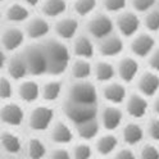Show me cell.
<instances>
[{
  "instance_id": "obj_1",
  "label": "cell",
  "mask_w": 159,
  "mask_h": 159,
  "mask_svg": "<svg viewBox=\"0 0 159 159\" xmlns=\"http://www.w3.org/2000/svg\"><path fill=\"white\" fill-rule=\"evenodd\" d=\"M40 43H41L46 59V66H48L46 75L53 77L63 75L68 69L69 63L72 61V54L69 48L63 41L55 37L54 39L46 37Z\"/></svg>"
},
{
  "instance_id": "obj_2",
  "label": "cell",
  "mask_w": 159,
  "mask_h": 159,
  "mask_svg": "<svg viewBox=\"0 0 159 159\" xmlns=\"http://www.w3.org/2000/svg\"><path fill=\"white\" fill-rule=\"evenodd\" d=\"M23 61L27 67V72L28 76L32 77H39V76H44L48 72V66H46V59L45 54L43 50L41 43H31L27 46H23L21 50Z\"/></svg>"
},
{
  "instance_id": "obj_3",
  "label": "cell",
  "mask_w": 159,
  "mask_h": 159,
  "mask_svg": "<svg viewBox=\"0 0 159 159\" xmlns=\"http://www.w3.org/2000/svg\"><path fill=\"white\" fill-rule=\"evenodd\" d=\"M85 30L93 40H100L114 32V22L111 14L104 11H95L86 18Z\"/></svg>"
},
{
  "instance_id": "obj_4",
  "label": "cell",
  "mask_w": 159,
  "mask_h": 159,
  "mask_svg": "<svg viewBox=\"0 0 159 159\" xmlns=\"http://www.w3.org/2000/svg\"><path fill=\"white\" fill-rule=\"evenodd\" d=\"M98 90L89 81H73V84L67 89L66 102L77 104H90L96 105L98 103Z\"/></svg>"
},
{
  "instance_id": "obj_5",
  "label": "cell",
  "mask_w": 159,
  "mask_h": 159,
  "mask_svg": "<svg viewBox=\"0 0 159 159\" xmlns=\"http://www.w3.org/2000/svg\"><path fill=\"white\" fill-rule=\"evenodd\" d=\"M114 30L123 39H131L139 31H141V16L132 9H123L113 18Z\"/></svg>"
},
{
  "instance_id": "obj_6",
  "label": "cell",
  "mask_w": 159,
  "mask_h": 159,
  "mask_svg": "<svg viewBox=\"0 0 159 159\" xmlns=\"http://www.w3.org/2000/svg\"><path fill=\"white\" fill-rule=\"evenodd\" d=\"M54 117H55L54 109L50 105L48 104L36 105L27 117V125L30 130L34 132H44L48 131L53 125Z\"/></svg>"
},
{
  "instance_id": "obj_7",
  "label": "cell",
  "mask_w": 159,
  "mask_h": 159,
  "mask_svg": "<svg viewBox=\"0 0 159 159\" xmlns=\"http://www.w3.org/2000/svg\"><path fill=\"white\" fill-rule=\"evenodd\" d=\"M63 111L67 119L75 126L84 123L86 121H90V119L98 118V112H99L96 105L77 104V103H71L66 100L63 104Z\"/></svg>"
},
{
  "instance_id": "obj_8",
  "label": "cell",
  "mask_w": 159,
  "mask_h": 159,
  "mask_svg": "<svg viewBox=\"0 0 159 159\" xmlns=\"http://www.w3.org/2000/svg\"><path fill=\"white\" fill-rule=\"evenodd\" d=\"M26 35L23 28L16 25H9L4 27L0 32V48L7 53H17L25 46Z\"/></svg>"
},
{
  "instance_id": "obj_9",
  "label": "cell",
  "mask_w": 159,
  "mask_h": 159,
  "mask_svg": "<svg viewBox=\"0 0 159 159\" xmlns=\"http://www.w3.org/2000/svg\"><path fill=\"white\" fill-rule=\"evenodd\" d=\"M23 32L26 39H30L32 43H39L45 40L52 31V25L49 19L40 16H31L23 23Z\"/></svg>"
},
{
  "instance_id": "obj_10",
  "label": "cell",
  "mask_w": 159,
  "mask_h": 159,
  "mask_svg": "<svg viewBox=\"0 0 159 159\" xmlns=\"http://www.w3.org/2000/svg\"><path fill=\"white\" fill-rule=\"evenodd\" d=\"M52 28L55 34V39L63 43L71 41L76 35L80 34V21L76 16L64 14L55 19Z\"/></svg>"
},
{
  "instance_id": "obj_11",
  "label": "cell",
  "mask_w": 159,
  "mask_h": 159,
  "mask_svg": "<svg viewBox=\"0 0 159 159\" xmlns=\"http://www.w3.org/2000/svg\"><path fill=\"white\" fill-rule=\"evenodd\" d=\"M96 52L103 59H112L121 57L125 50V41L117 32H113L96 41Z\"/></svg>"
},
{
  "instance_id": "obj_12",
  "label": "cell",
  "mask_w": 159,
  "mask_h": 159,
  "mask_svg": "<svg viewBox=\"0 0 159 159\" xmlns=\"http://www.w3.org/2000/svg\"><path fill=\"white\" fill-rule=\"evenodd\" d=\"M157 46V41L153 34L146 31H139L130 39L128 49L131 52V55L135 58H146L152 50Z\"/></svg>"
},
{
  "instance_id": "obj_13",
  "label": "cell",
  "mask_w": 159,
  "mask_h": 159,
  "mask_svg": "<svg viewBox=\"0 0 159 159\" xmlns=\"http://www.w3.org/2000/svg\"><path fill=\"white\" fill-rule=\"evenodd\" d=\"M116 75L122 84H131L136 81L140 75V63L139 59L132 55H123L116 64Z\"/></svg>"
},
{
  "instance_id": "obj_14",
  "label": "cell",
  "mask_w": 159,
  "mask_h": 159,
  "mask_svg": "<svg viewBox=\"0 0 159 159\" xmlns=\"http://www.w3.org/2000/svg\"><path fill=\"white\" fill-rule=\"evenodd\" d=\"M98 114L99 125L107 132H113L114 130L121 127L123 122V112L118 105L107 104L100 112H98Z\"/></svg>"
},
{
  "instance_id": "obj_15",
  "label": "cell",
  "mask_w": 159,
  "mask_h": 159,
  "mask_svg": "<svg viewBox=\"0 0 159 159\" xmlns=\"http://www.w3.org/2000/svg\"><path fill=\"white\" fill-rule=\"evenodd\" d=\"M26 119L22 105L14 102H5L0 107V122L8 127H19Z\"/></svg>"
},
{
  "instance_id": "obj_16",
  "label": "cell",
  "mask_w": 159,
  "mask_h": 159,
  "mask_svg": "<svg viewBox=\"0 0 159 159\" xmlns=\"http://www.w3.org/2000/svg\"><path fill=\"white\" fill-rule=\"evenodd\" d=\"M71 46V54L75 55V58H82V59H90L96 53V45L94 40L87 34H78L72 40Z\"/></svg>"
},
{
  "instance_id": "obj_17",
  "label": "cell",
  "mask_w": 159,
  "mask_h": 159,
  "mask_svg": "<svg viewBox=\"0 0 159 159\" xmlns=\"http://www.w3.org/2000/svg\"><path fill=\"white\" fill-rule=\"evenodd\" d=\"M139 94L148 98H154L159 94V73L153 71L141 72L136 78Z\"/></svg>"
},
{
  "instance_id": "obj_18",
  "label": "cell",
  "mask_w": 159,
  "mask_h": 159,
  "mask_svg": "<svg viewBox=\"0 0 159 159\" xmlns=\"http://www.w3.org/2000/svg\"><path fill=\"white\" fill-rule=\"evenodd\" d=\"M49 137L57 146H66L73 141L75 132L69 123L64 121H54L49 128Z\"/></svg>"
},
{
  "instance_id": "obj_19",
  "label": "cell",
  "mask_w": 159,
  "mask_h": 159,
  "mask_svg": "<svg viewBox=\"0 0 159 159\" xmlns=\"http://www.w3.org/2000/svg\"><path fill=\"white\" fill-rule=\"evenodd\" d=\"M125 109H126L127 114L134 119L144 118L149 111L148 99L139 93L127 95L126 100H125Z\"/></svg>"
},
{
  "instance_id": "obj_20",
  "label": "cell",
  "mask_w": 159,
  "mask_h": 159,
  "mask_svg": "<svg viewBox=\"0 0 159 159\" xmlns=\"http://www.w3.org/2000/svg\"><path fill=\"white\" fill-rule=\"evenodd\" d=\"M102 95L104 98V100L108 104H112V105H118L125 103L126 98H127V90H126V86L125 84H122L121 81L117 82V81H111V82H107L103 86V90H102Z\"/></svg>"
},
{
  "instance_id": "obj_21",
  "label": "cell",
  "mask_w": 159,
  "mask_h": 159,
  "mask_svg": "<svg viewBox=\"0 0 159 159\" xmlns=\"http://www.w3.org/2000/svg\"><path fill=\"white\" fill-rule=\"evenodd\" d=\"M30 17H31L30 8L26 7L25 4H22L19 0L18 2L9 3L3 13V18L7 19L9 25H16V26L25 23Z\"/></svg>"
},
{
  "instance_id": "obj_22",
  "label": "cell",
  "mask_w": 159,
  "mask_h": 159,
  "mask_svg": "<svg viewBox=\"0 0 159 159\" xmlns=\"http://www.w3.org/2000/svg\"><path fill=\"white\" fill-rule=\"evenodd\" d=\"M40 87L37 81L32 78H25L22 81H19L17 86V95L21 99V102L26 104H32L36 103L40 99Z\"/></svg>"
},
{
  "instance_id": "obj_23",
  "label": "cell",
  "mask_w": 159,
  "mask_h": 159,
  "mask_svg": "<svg viewBox=\"0 0 159 159\" xmlns=\"http://www.w3.org/2000/svg\"><path fill=\"white\" fill-rule=\"evenodd\" d=\"M5 69L8 72V77L11 78L12 81H22V80L28 77L26 63L19 52L13 53L12 57L8 58Z\"/></svg>"
},
{
  "instance_id": "obj_24",
  "label": "cell",
  "mask_w": 159,
  "mask_h": 159,
  "mask_svg": "<svg viewBox=\"0 0 159 159\" xmlns=\"http://www.w3.org/2000/svg\"><path fill=\"white\" fill-rule=\"evenodd\" d=\"M0 148L8 155H18L23 150V141L17 132L7 130L0 132Z\"/></svg>"
},
{
  "instance_id": "obj_25",
  "label": "cell",
  "mask_w": 159,
  "mask_h": 159,
  "mask_svg": "<svg viewBox=\"0 0 159 159\" xmlns=\"http://www.w3.org/2000/svg\"><path fill=\"white\" fill-rule=\"evenodd\" d=\"M93 76L103 85L111 82L116 77V66L109 59H99L93 64Z\"/></svg>"
},
{
  "instance_id": "obj_26",
  "label": "cell",
  "mask_w": 159,
  "mask_h": 159,
  "mask_svg": "<svg viewBox=\"0 0 159 159\" xmlns=\"http://www.w3.org/2000/svg\"><path fill=\"white\" fill-rule=\"evenodd\" d=\"M39 8L43 17L48 19H57L66 14L68 3L67 0H41Z\"/></svg>"
},
{
  "instance_id": "obj_27",
  "label": "cell",
  "mask_w": 159,
  "mask_h": 159,
  "mask_svg": "<svg viewBox=\"0 0 159 159\" xmlns=\"http://www.w3.org/2000/svg\"><path fill=\"white\" fill-rule=\"evenodd\" d=\"M68 69L73 77V81H87L93 76V63L89 59L75 58L69 63Z\"/></svg>"
},
{
  "instance_id": "obj_28",
  "label": "cell",
  "mask_w": 159,
  "mask_h": 159,
  "mask_svg": "<svg viewBox=\"0 0 159 159\" xmlns=\"http://www.w3.org/2000/svg\"><path fill=\"white\" fill-rule=\"evenodd\" d=\"M121 135H122V140L128 146H135L143 143L145 131L140 123L132 121V122H127L126 125L122 126Z\"/></svg>"
},
{
  "instance_id": "obj_29",
  "label": "cell",
  "mask_w": 159,
  "mask_h": 159,
  "mask_svg": "<svg viewBox=\"0 0 159 159\" xmlns=\"http://www.w3.org/2000/svg\"><path fill=\"white\" fill-rule=\"evenodd\" d=\"M118 145H119V140L113 132L99 135L95 139V149L102 157L112 155L118 149Z\"/></svg>"
},
{
  "instance_id": "obj_30",
  "label": "cell",
  "mask_w": 159,
  "mask_h": 159,
  "mask_svg": "<svg viewBox=\"0 0 159 159\" xmlns=\"http://www.w3.org/2000/svg\"><path fill=\"white\" fill-rule=\"evenodd\" d=\"M63 94V84L58 78H50L40 87V98L46 103H54Z\"/></svg>"
},
{
  "instance_id": "obj_31",
  "label": "cell",
  "mask_w": 159,
  "mask_h": 159,
  "mask_svg": "<svg viewBox=\"0 0 159 159\" xmlns=\"http://www.w3.org/2000/svg\"><path fill=\"white\" fill-rule=\"evenodd\" d=\"M76 131L77 135L80 136L82 141H90V140H95L99 136V131H100V125H99L98 118L90 119V121H86L84 123H80L76 126Z\"/></svg>"
},
{
  "instance_id": "obj_32",
  "label": "cell",
  "mask_w": 159,
  "mask_h": 159,
  "mask_svg": "<svg viewBox=\"0 0 159 159\" xmlns=\"http://www.w3.org/2000/svg\"><path fill=\"white\" fill-rule=\"evenodd\" d=\"M25 149L28 159H44L48 155L46 145L39 137H30L25 145Z\"/></svg>"
},
{
  "instance_id": "obj_33",
  "label": "cell",
  "mask_w": 159,
  "mask_h": 159,
  "mask_svg": "<svg viewBox=\"0 0 159 159\" xmlns=\"http://www.w3.org/2000/svg\"><path fill=\"white\" fill-rule=\"evenodd\" d=\"M98 5L99 0H72V11L77 18H87L96 11Z\"/></svg>"
},
{
  "instance_id": "obj_34",
  "label": "cell",
  "mask_w": 159,
  "mask_h": 159,
  "mask_svg": "<svg viewBox=\"0 0 159 159\" xmlns=\"http://www.w3.org/2000/svg\"><path fill=\"white\" fill-rule=\"evenodd\" d=\"M141 27L145 28L146 32L158 34L159 32V8L158 5L152 8L150 11L141 14Z\"/></svg>"
},
{
  "instance_id": "obj_35",
  "label": "cell",
  "mask_w": 159,
  "mask_h": 159,
  "mask_svg": "<svg viewBox=\"0 0 159 159\" xmlns=\"http://www.w3.org/2000/svg\"><path fill=\"white\" fill-rule=\"evenodd\" d=\"M69 152H71L72 159H93V148L87 141L77 143Z\"/></svg>"
},
{
  "instance_id": "obj_36",
  "label": "cell",
  "mask_w": 159,
  "mask_h": 159,
  "mask_svg": "<svg viewBox=\"0 0 159 159\" xmlns=\"http://www.w3.org/2000/svg\"><path fill=\"white\" fill-rule=\"evenodd\" d=\"M99 4L102 5L104 12L112 16L126 9L128 5V0H99Z\"/></svg>"
},
{
  "instance_id": "obj_37",
  "label": "cell",
  "mask_w": 159,
  "mask_h": 159,
  "mask_svg": "<svg viewBox=\"0 0 159 159\" xmlns=\"http://www.w3.org/2000/svg\"><path fill=\"white\" fill-rule=\"evenodd\" d=\"M14 94L13 81L8 76H0V100L11 102Z\"/></svg>"
},
{
  "instance_id": "obj_38",
  "label": "cell",
  "mask_w": 159,
  "mask_h": 159,
  "mask_svg": "<svg viewBox=\"0 0 159 159\" xmlns=\"http://www.w3.org/2000/svg\"><path fill=\"white\" fill-rule=\"evenodd\" d=\"M158 0H128V5H130L134 12L137 14H144L148 11H150L152 8L157 7Z\"/></svg>"
},
{
  "instance_id": "obj_39",
  "label": "cell",
  "mask_w": 159,
  "mask_h": 159,
  "mask_svg": "<svg viewBox=\"0 0 159 159\" xmlns=\"http://www.w3.org/2000/svg\"><path fill=\"white\" fill-rule=\"evenodd\" d=\"M136 155L137 159H159V148L153 143L143 144Z\"/></svg>"
},
{
  "instance_id": "obj_40",
  "label": "cell",
  "mask_w": 159,
  "mask_h": 159,
  "mask_svg": "<svg viewBox=\"0 0 159 159\" xmlns=\"http://www.w3.org/2000/svg\"><path fill=\"white\" fill-rule=\"evenodd\" d=\"M146 135L150 137V140L154 143H159V117H153L148 121L146 127L144 128Z\"/></svg>"
},
{
  "instance_id": "obj_41",
  "label": "cell",
  "mask_w": 159,
  "mask_h": 159,
  "mask_svg": "<svg viewBox=\"0 0 159 159\" xmlns=\"http://www.w3.org/2000/svg\"><path fill=\"white\" fill-rule=\"evenodd\" d=\"M148 59V66H149V69L155 73H159V46L157 45L152 53L146 57Z\"/></svg>"
},
{
  "instance_id": "obj_42",
  "label": "cell",
  "mask_w": 159,
  "mask_h": 159,
  "mask_svg": "<svg viewBox=\"0 0 159 159\" xmlns=\"http://www.w3.org/2000/svg\"><path fill=\"white\" fill-rule=\"evenodd\" d=\"M112 159H137V155L131 148L126 146V148H118L112 154Z\"/></svg>"
},
{
  "instance_id": "obj_43",
  "label": "cell",
  "mask_w": 159,
  "mask_h": 159,
  "mask_svg": "<svg viewBox=\"0 0 159 159\" xmlns=\"http://www.w3.org/2000/svg\"><path fill=\"white\" fill-rule=\"evenodd\" d=\"M49 159H72L71 152L64 146H57L48 154Z\"/></svg>"
},
{
  "instance_id": "obj_44",
  "label": "cell",
  "mask_w": 159,
  "mask_h": 159,
  "mask_svg": "<svg viewBox=\"0 0 159 159\" xmlns=\"http://www.w3.org/2000/svg\"><path fill=\"white\" fill-rule=\"evenodd\" d=\"M8 53L4 50L3 48H0V71L5 69V66H7V62H8Z\"/></svg>"
},
{
  "instance_id": "obj_45",
  "label": "cell",
  "mask_w": 159,
  "mask_h": 159,
  "mask_svg": "<svg viewBox=\"0 0 159 159\" xmlns=\"http://www.w3.org/2000/svg\"><path fill=\"white\" fill-rule=\"evenodd\" d=\"M22 4H25L26 7L28 8H35V7H39L40 3H41V0H19Z\"/></svg>"
},
{
  "instance_id": "obj_46",
  "label": "cell",
  "mask_w": 159,
  "mask_h": 159,
  "mask_svg": "<svg viewBox=\"0 0 159 159\" xmlns=\"http://www.w3.org/2000/svg\"><path fill=\"white\" fill-rule=\"evenodd\" d=\"M154 98H155V100H154V104H153V109H154L157 117H159V94Z\"/></svg>"
},
{
  "instance_id": "obj_47",
  "label": "cell",
  "mask_w": 159,
  "mask_h": 159,
  "mask_svg": "<svg viewBox=\"0 0 159 159\" xmlns=\"http://www.w3.org/2000/svg\"><path fill=\"white\" fill-rule=\"evenodd\" d=\"M2 21H3V12L0 11V23H2Z\"/></svg>"
},
{
  "instance_id": "obj_48",
  "label": "cell",
  "mask_w": 159,
  "mask_h": 159,
  "mask_svg": "<svg viewBox=\"0 0 159 159\" xmlns=\"http://www.w3.org/2000/svg\"><path fill=\"white\" fill-rule=\"evenodd\" d=\"M4 2H7V0H0V3H4Z\"/></svg>"
},
{
  "instance_id": "obj_49",
  "label": "cell",
  "mask_w": 159,
  "mask_h": 159,
  "mask_svg": "<svg viewBox=\"0 0 159 159\" xmlns=\"http://www.w3.org/2000/svg\"><path fill=\"white\" fill-rule=\"evenodd\" d=\"M157 5H158V8H159V0H158V4H157Z\"/></svg>"
},
{
  "instance_id": "obj_50",
  "label": "cell",
  "mask_w": 159,
  "mask_h": 159,
  "mask_svg": "<svg viewBox=\"0 0 159 159\" xmlns=\"http://www.w3.org/2000/svg\"><path fill=\"white\" fill-rule=\"evenodd\" d=\"M96 159H104V158H96Z\"/></svg>"
},
{
  "instance_id": "obj_51",
  "label": "cell",
  "mask_w": 159,
  "mask_h": 159,
  "mask_svg": "<svg viewBox=\"0 0 159 159\" xmlns=\"http://www.w3.org/2000/svg\"><path fill=\"white\" fill-rule=\"evenodd\" d=\"M158 34H159V32H158Z\"/></svg>"
}]
</instances>
